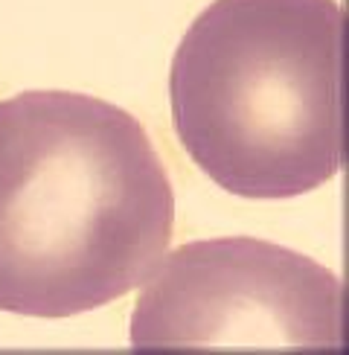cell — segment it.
I'll return each mask as SVG.
<instances>
[{"label":"cell","mask_w":349,"mask_h":355,"mask_svg":"<svg viewBox=\"0 0 349 355\" xmlns=\"http://www.w3.org/2000/svg\"><path fill=\"white\" fill-rule=\"evenodd\" d=\"M174 227L137 116L73 91L0 102V312L73 318L140 288Z\"/></svg>","instance_id":"obj_1"},{"label":"cell","mask_w":349,"mask_h":355,"mask_svg":"<svg viewBox=\"0 0 349 355\" xmlns=\"http://www.w3.org/2000/svg\"><path fill=\"white\" fill-rule=\"evenodd\" d=\"M189 160L251 201L312 192L346 166V9L338 0H213L172 62Z\"/></svg>","instance_id":"obj_2"},{"label":"cell","mask_w":349,"mask_h":355,"mask_svg":"<svg viewBox=\"0 0 349 355\" xmlns=\"http://www.w3.org/2000/svg\"><path fill=\"white\" fill-rule=\"evenodd\" d=\"M134 349H346V288L283 245L230 236L181 245L131 315Z\"/></svg>","instance_id":"obj_3"}]
</instances>
